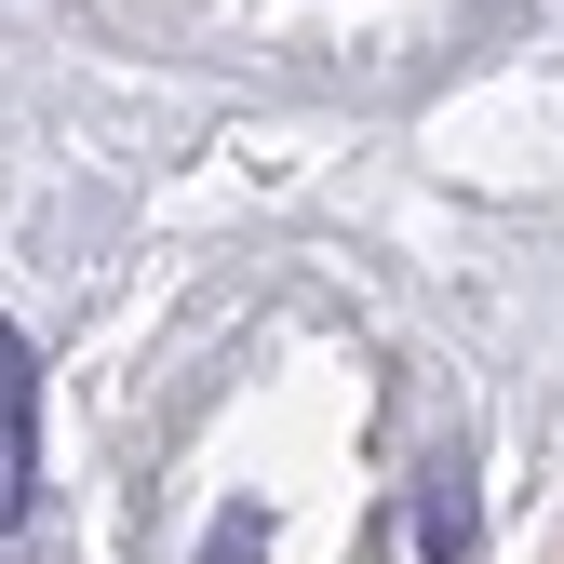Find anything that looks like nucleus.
Instances as JSON below:
<instances>
[{
    "label": "nucleus",
    "mask_w": 564,
    "mask_h": 564,
    "mask_svg": "<svg viewBox=\"0 0 564 564\" xmlns=\"http://www.w3.org/2000/svg\"><path fill=\"white\" fill-rule=\"evenodd\" d=\"M0 470H14V524H28V470H41V364H28V336H0Z\"/></svg>",
    "instance_id": "1"
},
{
    "label": "nucleus",
    "mask_w": 564,
    "mask_h": 564,
    "mask_svg": "<svg viewBox=\"0 0 564 564\" xmlns=\"http://www.w3.org/2000/svg\"><path fill=\"white\" fill-rule=\"evenodd\" d=\"M470 538H484L470 457H431V484H416V551H431V564H470Z\"/></svg>",
    "instance_id": "2"
},
{
    "label": "nucleus",
    "mask_w": 564,
    "mask_h": 564,
    "mask_svg": "<svg viewBox=\"0 0 564 564\" xmlns=\"http://www.w3.org/2000/svg\"><path fill=\"white\" fill-rule=\"evenodd\" d=\"M202 564H269V524H256V511H229L216 538H202Z\"/></svg>",
    "instance_id": "3"
}]
</instances>
